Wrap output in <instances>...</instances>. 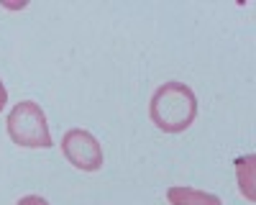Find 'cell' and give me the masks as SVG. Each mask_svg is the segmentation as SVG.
<instances>
[{"instance_id":"1","label":"cell","mask_w":256,"mask_h":205,"mask_svg":"<svg viewBox=\"0 0 256 205\" xmlns=\"http://www.w3.org/2000/svg\"><path fill=\"white\" fill-rule=\"evenodd\" d=\"M152 123L164 134H182L198 118V98L184 82H164L148 102Z\"/></svg>"},{"instance_id":"2","label":"cell","mask_w":256,"mask_h":205,"mask_svg":"<svg viewBox=\"0 0 256 205\" xmlns=\"http://www.w3.org/2000/svg\"><path fill=\"white\" fill-rule=\"evenodd\" d=\"M6 128L13 144L24 149H49L54 146L52 134H49V123L46 113L41 110L38 102L34 100H20L18 106L8 113Z\"/></svg>"},{"instance_id":"3","label":"cell","mask_w":256,"mask_h":205,"mask_svg":"<svg viewBox=\"0 0 256 205\" xmlns=\"http://www.w3.org/2000/svg\"><path fill=\"white\" fill-rule=\"evenodd\" d=\"M62 154L74 170L82 172H98L102 167V146L84 128H72L62 136Z\"/></svg>"},{"instance_id":"4","label":"cell","mask_w":256,"mask_h":205,"mask_svg":"<svg viewBox=\"0 0 256 205\" xmlns=\"http://www.w3.org/2000/svg\"><path fill=\"white\" fill-rule=\"evenodd\" d=\"M166 200H169V205H223L218 195L192 190V188H169Z\"/></svg>"},{"instance_id":"5","label":"cell","mask_w":256,"mask_h":205,"mask_svg":"<svg viewBox=\"0 0 256 205\" xmlns=\"http://www.w3.org/2000/svg\"><path fill=\"white\" fill-rule=\"evenodd\" d=\"M16 205H49V202L41 198V195H26V198H20Z\"/></svg>"},{"instance_id":"6","label":"cell","mask_w":256,"mask_h":205,"mask_svg":"<svg viewBox=\"0 0 256 205\" xmlns=\"http://www.w3.org/2000/svg\"><path fill=\"white\" fill-rule=\"evenodd\" d=\"M6 102H8V90H6V85H3V80H0V110L6 108Z\"/></svg>"}]
</instances>
